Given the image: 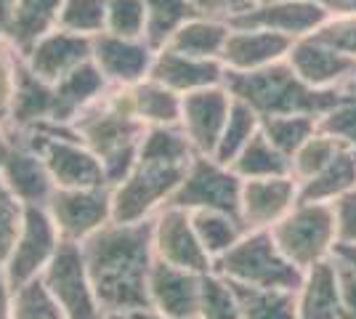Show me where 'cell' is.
I'll use <instances>...</instances> for the list:
<instances>
[{
	"mask_svg": "<svg viewBox=\"0 0 356 319\" xmlns=\"http://www.w3.org/2000/svg\"><path fill=\"white\" fill-rule=\"evenodd\" d=\"M229 30H232V24L226 19L197 14L186 19L163 48H173L178 54H189V56H200V59H221Z\"/></svg>",
	"mask_w": 356,
	"mask_h": 319,
	"instance_id": "cell-27",
	"label": "cell"
},
{
	"mask_svg": "<svg viewBox=\"0 0 356 319\" xmlns=\"http://www.w3.org/2000/svg\"><path fill=\"white\" fill-rule=\"evenodd\" d=\"M293 46L290 38L280 32L258 30V27H232L221 54V64L226 72H252L264 69L274 61L287 59Z\"/></svg>",
	"mask_w": 356,
	"mask_h": 319,
	"instance_id": "cell-21",
	"label": "cell"
},
{
	"mask_svg": "<svg viewBox=\"0 0 356 319\" xmlns=\"http://www.w3.org/2000/svg\"><path fill=\"white\" fill-rule=\"evenodd\" d=\"M192 224L210 261L221 259L223 253L232 250L239 243V237L248 231L242 227L239 215L223 211H192Z\"/></svg>",
	"mask_w": 356,
	"mask_h": 319,
	"instance_id": "cell-33",
	"label": "cell"
},
{
	"mask_svg": "<svg viewBox=\"0 0 356 319\" xmlns=\"http://www.w3.org/2000/svg\"><path fill=\"white\" fill-rule=\"evenodd\" d=\"M61 245L59 229L51 221V215L40 205H27L22 215V227L16 234V243L8 253L3 274L11 290L24 288L32 279H40L43 269L51 263Z\"/></svg>",
	"mask_w": 356,
	"mask_h": 319,
	"instance_id": "cell-10",
	"label": "cell"
},
{
	"mask_svg": "<svg viewBox=\"0 0 356 319\" xmlns=\"http://www.w3.org/2000/svg\"><path fill=\"white\" fill-rule=\"evenodd\" d=\"M104 32L131 40H147V8L144 0H106Z\"/></svg>",
	"mask_w": 356,
	"mask_h": 319,
	"instance_id": "cell-39",
	"label": "cell"
},
{
	"mask_svg": "<svg viewBox=\"0 0 356 319\" xmlns=\"http://www.w3.org/2000/svg\"><path fill=\"white\" fill-rule=\"evenodd\" d=\"M327 14H356V0H314Z\"/></svg>",
	"mask_w": 356,
	"mask_h": 319,
	"instance_id": "cell-51",
	"label": "cell"
},
{
	"mask_svg": "<svg viewBox=\"0 0 356 319\" xmlns=\"http://www.w3.org/2000/svg\"><path fill=\"white\" fill-rule=\"evenodd\" d=\"M287 64L296 69V75L303 83H309L312 88H319V91H338L356 72L354 59L332 51L312 35L293 40V46L287 51Z\"/></svg>",
	"mask_w": 356,
	"mask_h": 319,
	"instance_id": "cell-19",
	"label": "cell"
},
{
	"mask_svg": "<svg viewBox=\"0 0 356 319\" xmlns=\"http://www.w3.org/2000/svg\"><path fill=\"white\" fill-rule=\"evenodd\" d=\"M237 295L242 319H298L296 290L280 288H252L229 282Z\"/></svg>",
	"mask_w": 356,
	"mask_h": 319,
	"instance_id": "cell-30",
	"label": "cell"
},
{
	"mask_svg": "<svg viewBox=\"0 0 356 319\" xmlns=\"http://www.w3.org/2000/svg\"><path fill=\"white\" fill-rule=\"evenodd\" d=\"M11 6H14V0H0V35L6 32V24H8V14H11Z\"/></svg>",
	"mask_w": 356,
	"mask_h": 319,
	"instance_id": "cell-53",
	"label": "cell"
},
{
	"mask_svg": "<svg viewBox=\"0 0 356 319\" xmlns=\"http://www.w3.org/2000/svg\"><path fill=\"white\" fill-rule=\"evenodd\" d=\"M80 250L104 311L134 314L149 309L147 282L154 263L152 218L136 224L109 221L83 240Z\"/></svg>",
	"mask_w": 356,
	"mask_h": 319,
	"instance_id": "cell-1",
	"label": "cell"
},
{
	"mask_svg": "<svg viewBox=\"0 0 356 319\" xmlns=\"http://www.w3.org/2000/svg\"><path fill=\"white\" fill-rule=\"evenodd\" d=\"M149 77L163 83L165 88H170L178 96H186L202 88L221 85L226 77V67L221 64V59H200L189 54H178L173 48H157Z\"/></svg>",
	"mask_w": 356,
	"mask_h": 319,
	"instance_id": "cell-20",
	"label": "cell"
},
{
	"mask_svg": "<svg viewBox=\"0 0 356 319\" xmlns=\"http://www.w3.org/2000/svg\"><path fill=\"white\" fill-rule=\"evenodd\" d=\"M11 304H14V290L0 269V319H11Z\"/></svg>",
	"mask_w": 356,
	"mask_h": 319,
	"instance_id": "cell-50",
	"label": "cell"
},
{
	"mask_svg": "<svg viewBox=\"0 0 356 319\" xmlns=\"http://www.w3.org/2000/svg\"><path fill=\"white\" fill-rule=\"evenodd\" d=\"M186 173V165H160L136 160V165L120 179L112 192V221L136 224L149 221L170 202Z\"/></svg>",
	"mask_w": 356,
	"mask_h": 319,
	"instance_id": "cell-7",
	"label": "cell"
},
{
	"mask_svg": "<svg viewBox=\"0 0 356 319\" xmlns=\"http://www.w3.org/2000/svg\"><path fill=\"white\" fill-rule=\"evenodd\" d=\"M298 202V181L293 176L248 179L239 192V221L248 231L271 229Z\"/></svg>",
	"mask_w": 356,
	"mask_h": 319,
	"instance_id": "cell-16",
	"label": "cell"
},
{
	"mask_svg": "<svg viewBox=\"0 0 356 319\" xmlns=\"http://www.w3.org/2000/svg\"><path fill=\"white\" fill-rule=\"evenodd\" d=\"M338 91H341V96H346V99H354V101H356V72L348 77L346 83H343Z\"/></svg>",
	"mask_w": 356,
	"mask_h": 319,
	"instance_id": "cell-54",
	"label": "cell"
},
{
	"mask_svg": "<svg viewBox=\"0 0 356 319\" xmlns=\"http://www.w3.org/2000/svg\"><path fill=\"white\" fill-rule=\"evenodd\" d=\"M335 269H338V285H341V319H356V274L351 269H346L343 263H338V261H335Z\"/></svg>",
	"mask_w": 356,
	"mask_h": 319,
	"instance_id": "cell-48",
	"label": "cell"
},
{
	"mask_svg": "<svg viewBox=\"0 0 356 319\" xmlns=\"http://www.w3.org/2000/svg\"><path fill=\"white\" fill-rule=\"evenodd\" d=\"M312 38L356 61V14H330Z\"/></svg>",
	"mask_w": 356,
	"mask_h": 319,
	"instance_id": "cell-44",
	"label": "cell"
},
{
	"mask_svg": "<svg viewBox=\"0 0 356 319\" xmlns=\"http://www.w3.org/2000/svg\"><path fill=\"white\" fill-rule=\"evenodd\" d=\"M61 3L64 0H14L3 35L27 54L43 35L59 27Z\"/></svg>",
	"mask_w": 356,
	"mask_h": 319,
	"instance_id": "cell-26",
	"label": "cell"
},
{
	"mask_svg": "<svg viewBox=\"0 0 356 319\" xmlns=\"http://www.w3.org/2000/svg\"><path fill=\"white\" fill-rule=\"evenodd\" d=\"M351 189H356V152L341 149V154L325 170H319L316 176L298 183V199L332 205Z\"/></svg>",
	"mask_w": 356,
	"mask_h": 319,
	"instance_id": "cell-29",
	"label": "cell"
},
{
	"mask_svg": "<svg viewBox=\"0 0 356 319\" xmlns=\"http://www.w3.org/2000/svg\"><path fill=\"white\" fill-rule=\"evenodd\" d=\"M277 247L300 272L312 269L322 261L332 259L338 245L335 211L327 202H303L298 199L293 211L268 229Z\"/></svg>",
	"mask_w": 356,
	"mask_h": 319,
	"instance_id": "cell-5",
	"label": "cell"
},
{
	"mask_svg": "<svg viewBox=\"0 0 356 319\" xmlns=\"http://www.w3.org/2000/svg\"><path fill=\"white\" fill-rule=\"evenodd\" d=\"M0 179L24 208L27 205L45 208V202L56 192L54 179H51L45 163L40 160V154L35 152L30 144H24L19 136H16L14 152L8 154V160L0 167Z\"/></svg>",
	"mask_w": 356,
	"mask_h": 319,
	"instance_id": "cell-22",
	"label": "cell"
},
{
	"mask_svg": "<svg viewBox=\"0 0 356 319\" xmlns=\"http://www.w3.org/2000/svg\"><path fill=\"white\" fill-rule=\"evenodd\" d=\"M213 274L237 285L280 290H298L303 279V272L290 259H284L268 229L245 231L232 250L213 261Z\"/></svg>",
	"mask_w": 356,
	"mask_h": 319,
	"instance_id": "cell-4",
	"label": "cell"
},
{
	"mask_svg": "<svg viewBox=\"0 0 356 319\" xmlns=\"http://www.w3.org/2000/svg\"><path fill=\"white\" fill-rule=\"evenodd\" d=\"M152 250L157 261L178 266V269H189L197 274L213 272V261L194 231L192 211L165 205L152 218Z\"/></svg>",
	"mask_w": 356,
	"mask_h": 319,
	"instance_id": "cell-12",
	"label": "cell"
},
{
	"mask_svg": "<svg viewBox=\"0 0 356 319\" xmlns=\"http://www.w3.org/2000/svg\"><path fill=\"white\" fill-rule=\"evenodd\" d=\"M332 259L356 274V243H338V245H335Z\"/></svg>",
	"mask_w": 356,
	"mask_h": 319,
	"instance_id": "cell-49",
	"label": "cell"
},
{
	"mask_svg": "<svg viewBox=\"0 0 356 319\" xmlns=\"http://www.w3.org/2000/svg\"><path fill=\"white\" fill-rule=\"evenodd\" d=\"M125 93H128V104H131L134 117L144 128H149V125H178L181 96L170 88H165L163 83L144 77L136 85H125Z\"/></svg>",
	"mask_w": 356,
	"mask_h": 319,
	"instance_id": "cell-28",
	"label": "cell"
},
{
	"mask_svg": "<svg viewBox=\"0 0 356 319\" xmlns=\"http://www.w3.org/2000/svg\"><path fill=\"white\" fill-rule=\"evenodd\" d=\"M341 149L343 147L335 138L322 133V131H316V133L290 157V176H293L298 183L312 179L319 170H325V167L341 154Z\"/></svg>",
	"mask_w": 356,
	"mask_h": 319,
	"instance_id": "cell-37",
	"label": "cell"
},
{
	"mask_svg": "<svg viewBox=\"0 0 356 319\" xmlns=\"http://www.w3.org/2000/svg\"><path fill=\"white\" fill-rule=\"evenodd\" d=\"M205 274L178 269L154 259L147 282L149 309L170 319H197Z\"/></svg>",
	"mask_w": 356,
	"mask_h": 319,
	"instance_id": "cell-14",
	"label": "cell"
},
{
	"mask_svg": "<svg viewBox=\"0 0 356 319\" xmlns=\"http://www.w3.org/2000/svg\"><path fill=\"white\" fill-rule=\"evenodd\" d=\"M11 319H67L56 301L48 295L40 279H32L24 288L14 290Z\"/></svg>",
	"mask_w": 356,
	"mask_h": 319,
	"instance_id": "cell-41",
	"label": "cell"
},
{
	"mask_svg": "<svg viewBox=\"0 0 356 319\" xmlns=\"http://www.w3.org/2000/svg\"><path fill=\"white\" fill-rule=\"evenodd\" d=\"M242 181L248 179H271V176H290V157H284L261 131L239 149L229 163Z\"/></svg>",
	"mask_w": 356,
	"mask_h": 319,
	"instance_id": "cell-31",
	"label": "cell"
},
{
	"mask_svg": "<svg viewBox=\"0 0 356 319\" xmlns=\"http://www.w3.org/2000/svg\"><path fill=\"white\" fill-rule=\"evenodd\" d=\"M335 211V227H338V243H356V189L341 199L332 202Z\"/></svg>",
	"mask_w": 356,
	"mask_h": 319,
	"instance_id": "cell-46",
	"label": "cell"
},
{
	"mask_svg": "<svg viewBox=\"0 0 356 319\" xmlns=\"http://www.w3.org/2000/svg\"><path fill=\"white\" fill-rule=\"evenodd\" d=\"M144 8H147V43L154 51L163 48L186 19L200 14L192 0H144Z\"/></svg>",
	"mask_w": 356,
	"mask_h": 319,
	"instance_id": "cell-35",
	"label": "cell"
},
{
	"mask_svg": "<svg viewBox=\"0 0 356 319\" xmlns=\"http://www.w3.org/2000/svg\"><path fill=\"white\" fill-rule=\"evenodd\" d=\"M22 215H24V205L11 195V189L0 179V269L6 266L8 253L16 243V234L22 227Z\"/></svg>",
	"mask_w": 356,
	"mask_h": 319,
	"instance_id": "cell-45",
	"label": "cell"
},
{
	"mask_svg": "<svg viewBox=\"0 0 356 319\" xmlns=\"http://www.w3.org/2000/svg\"><path fill=\"white\" fill-rule=\"evenodd\" d=\"M16 136L40 154L56 189L109 186L102 160L90 152L70 128L45 125V128H35V131L16 133Z\"/></svg>",
	"mask_w": 356,
	"mask_h": 319,
	"instance_id": "cell-6",
	"label": "cell"
},
{
	"mask_svg": "<svg viewBox=\"0 0 356 319\" xmlns=\"http://www.w3.org/2000/svg\"><path fill=\"white\" fill-rule=\"evenodd\" d=\"M106 0H64L59 14L61 30L77 32L86 38H96L104 32Z\"/></svg>",
	"mask_w": 356,
	"mask_h": 319,
	"instance_id": "cell-38",
	"label": "cell"
},
{
	"mask_svg": "<svg viewBox=\"0 0 356 319\" xmlns=\"http://www.w3.org/2000/svg\"><path fill=\"white\" fill-rule=\"evenodd\" d=\"M192 3L197 6L200 14L232 22L234 16L250 11L252 6H258V3H264V0H192Z\"/></svg>",
	"mask_w": 356,
	"mask_h": 319,
	"instance_id": "cell-47",
	"label": "cell"
},
{
	"mask_svg": "<svg viewBox=\"0 0 356 319\" xmlns=\"http://www.w3.org/2000/svg\"><path fill=\"white\" fill-rule=\"evenodd\" d=\"M239 192L242 179L232 170V165L218 163L208 154H194L168 205L184 211H223L237 215Z\"/></svg>",
	"mask_w": 356,
	"mask_h": 319,
	"instance_id": "cell-9",
	"label": "cell"
},
{
	"mask_svg": "<svg viewBox=\"0 0 356 319\" xmlns=\"http://www.w3.org/2000/svg\"><path fill=\"white\" fill-rule=\"evenodd\" d=\"M194 149L178 125H149L138 144V160L160 165H189Z\"/></svg>",
	"mask_w": 356,
	"mask_h": 319,
	"instance_id": "cell-32",
	"label": "cell"
},
{
	"mask_svg": "<svg viewBox=\"0 0 356 319\" xmlns=\"http://www.w3.org/2000/svg\"><path fill=\"white\" fill-rule=\"evenodd\" d=\"M197 319H242L234 290L218 274L210 272L202 279V301Z\"/></svg>",
	"mask_w": 356,
	"mask_h": 319,
	"instance_id": "cell-40",
	"label": "cell"
},
{
	"mask_svg": "<svg viewBox=\"0 0 356 319\" xmlns=\"http://www.w3.org/2000/svg\"><path fill=\"white\" fill-rule=\"evenodd\" d=\"M154 59V48L147 40H131L102 32L90 43V61L104 75L109 88H125L136 85L144 77H149Z\"/></svg>",
	"mask_w": 356,
	"mask_h": 319,
	"instance_id": "cell-15",
	"label": "cell"
},
{
	"mask_svg": "<svg viewBox=\"0 0 356 319\" xmlns=\"http://www.w3.org/2000/svg\"><path fill=\"white\" fill-rule=\"evenodd\" d=\"M298 319H341V285L335 261L327 259L303 272L296 290Z\"/></svg>",
	"mask_w": 356,
	"mask_h": 319,
	"instance_id": "cell-24",
	"label": "cell"
},
{
	"mask_svg": "<svg viewBox=\"0 0 356 319\" xmlns=\"http://www.w3.org/2000/svg\"><path fill=\"white\" fill-rule=\"evenodd\" d=\"M22 69H24V54L6 35H0V120L3 122H8Z\"/></svg>",
	"mask_w": 356,
	"mask_h": 319,
	"instance_id": "cell-43",
	"label": "cell"
},
{
	"mask_svg": "<svg viewBox=\"0 0 356 319\" xmlns=\"http://www.w3.org/2000/svg\"><path fill=\"white\" fill-rule=\"evenodd\" d=\"M234 104V96L226 85H213L181 96V117L178 128L189 138L194 154H208L213 157L218 138L223 133V125L229 117V109Z\"/></svg>",
	"mask_w": 356,
	"mask_h": 319,
	"instance_id": "cell-13",
	"label": "cell"
},
{
	"mask_svg": "<svg viewBox=\"0 0 356 319\" xmlns=\"http://www.w3.org/2000/svg\"><path fill=\"white\" fill-rule=\"evenodd\" d=\"M90 43H93V38L56 27L48 35H43L24 54V64H27L32 75L56 85L61 77H67L80 64L90 61Z\"/></svg>",
	"mask_w": 356,
	"mask_h": 319,
	"instance_id": "cell-18",
	"label": "cell"
},
{
	"mask_svg": "<svg viewBox=\"0 0 356 319\" xmlns=\"http://www.w3.org/2000/svg\"><path fill=\"white\" fill-rule=\"evenodd\" d=\"M51 120H54V85L32 75L24 64L6 125L11 128V133H27L35 128L51 125Z\"/></svg>",
	"mask_w": 356,
	"mask_h": 319,
	"instance_id": "cell-25",
	"label": "cell"
},
{
	"mask_svg": "<svg viewBox=\"0 0 356 319\" xmlns=\"http://www.w3.org/2000/svg\"><path fill=\"white\" fill-rule=\"evenodd\" d=\"M104 319H134V314H125V311H106Z\"/></svg>",
	"mask_w": 356,
	"mask_h": 319,
	"instance_id": "cell-56",
	"label": "cell"
},
{
	"mask_svg": "<svg viewBox=\"0 0 356 319\" xmlns=\"http://www.w3.org/2000/svg\"><path fill=\"white\" fill-rule=\"evenodd\" d=\"M70 131L102 160L109 186H115L138 160L144 125L134 117L125 88H109L74 117Z\"/></svg>",
	"mask_w": 356,
	"mask_h": 319,
	"instance_id": "cell-2",
	"label": "cell"
},
{
	"mask_svg": "<svg viewBox=\"0 0 356 319\" xmlns=\"http://www.w3.org/2000/svg\"><path fill=\"white\" fill-rule=\"evenodd\" d=\"M106 91H109V83L96 69V64L93 61L80 64L77 69H72L70 75L61 77L54 85V120H51V125L70 128L74 117L83 109H88L93 101H99Z\"/></svg>",
	"mask_w": 356,
	"mask_h": 319,
	"instance_id": "cell-23",
	"label": "cell"
},
{
	"mask_svg": "<svg viewBox=\"0 0 356 319\" xmlns=\"http://www.w3.org/2000/svg\"><path fill=\"white\" fill-rule=\"evenodd\" d=\"M319 131V115H274L261 117V133L284 154H293Z\"/></svg>",
	"mask_w": 356,
	"mask_h": 319,
	"instance_id": "cell-34",
	"label": "cell"
},
{
	"mask_svg": "<svg viewBox=\"0 0 356 319\" xmlns=\"http://www.w3.org/2000/svg\"><path fill=\"white\" fill-rule=\"evenodd\" d=\"M48 295L56 301L67 319H104V309L90 282L88 266L77 243L61 240L56 256L40 274Z\"/></svg>",
	"mask_w": 356,
	"mask_h": 319,
	"instance_id": "cell-8",
	"label": "cell"
},
{
	"mask_svg": "<svg viewBox=\"0 0 356 319\" xmlns=\"http://www.w3.org/2000/svg\"><path fill=\"white\" fill-rule=\"evenodd\" d=\"M327 11L314 0H264L250 11L234 16L232 27H258V30L280 32L290 40L312 35L327 19Z\"/></svg>",
	"mask_w": 356,
	"mask_h": 319,
	"instance_id": "cell-17",
	"label": "cell"
},
{
	"mask_svg": "<svg viewBox=\"0 0 356 319\" xmlns=\"http://www.w3.org/2000/svg\"><path fill=\"white\" fill-rule=\"evenodd\" d=\"M14 144H16V136L11 133V128L0 120V167L8 160V154L14 152Z\"/></svg>",
	"mask_w": 356,
	"mask_h": 319,
	"instance_id": "cell-52",
	"label": "cell"
},
{
	"mask_svg": "<svg viewBox=\"0 0 356 319\" xmlns=\"http://www.w3.org/2000/svg\"><path fill=\"white\" fill-rule=\"evenodd\" d=\"M319 131L332 136L343 149L356 152V101L341 96L327 112L319 115Z\"/></svg>",
	"mask_w": 356,
	"mask_h": 319,
	"instance_id": "cell-42",
	"label": "cell"
},
{
	"mask_svg": "<svg viewBox=\"0 0 356 319\" xmlns=\"http://www.w3.org/2000/svg\"><path fill=\"white\" fill-rule=\"evenodd\" d=\"M258 131H261V117H258V112L250 109L245 101L234 99V104L229 109V117H226V125H223V133H221V138H218V147H216L213 157H216L218 163H226V165H229L239 154V149H242Z\"/></svg>",
	"mask_w": 356,
	"mask_h": 319,
	"instance_id": "cell-36",
	"label": "cell"
},
{
	"mask_svg": "<svg viewBox=\"0 0 356 319\" xmlns=\"http://www.w3.org/2000/svg\"><path fill=\"white\" fill-rule=\"evenodd\" d=\"M223 85L229 93L258 112V117L274 115H322L341 99V91H319L303 83L287 59L274 61L252 72H226Z\"/></svg>",
	"mask_w": 356,
	"mask_h": 319,
	"instance_id": "cell-3",
	"label": "cell"
},
{
	"mask_svg": "<svg viewBox=\"0 0 356 319\" xmlns=\"http://www.w3.org/2000/svg\"><path fill=\"white\" fill-rule=\"evenodd\" d=\"M134 319H170V317H163V314H157L152 309H141V311H134Z\"/></svg>",
	"mask_w": 356,
	"mask_h": 319,
	"instance_id": "cell-55",
	"label": "cell"
},
{
	"mask_svg": "<svg viewBox=\"0 0 356 319\" xmlns=\"http://www.w3.org/2000/svg\"><path fill=\"white\" fill-rule=\"evenodd\" d=\"M45 211L67 243H83L112 221V192L109 186L88 189H56L45 202Z\"/></svg>",
	"mask_w": 356,
	"mask_h": 319,
	"instance_id": "cell-11",
	"label": "cell"
}]
</instances>
